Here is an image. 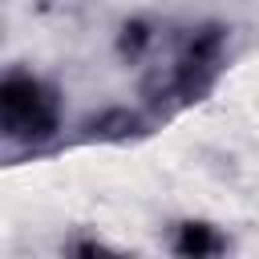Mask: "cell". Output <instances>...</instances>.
Here are the masks:
<instances>
[{"instance_id":"3957f363","label":"cell","mask_w":259,"mask_h":259,"mask_svg":"<svg viewBox=\"0 0 259 259\" xmlns=\"http://www.w3.org/2000/svg\"><path fill=\"white\" fill-rule=\"evenodd\" d=\"M166 247H170V255H178V259H219V255L231 251V235H227L214 219L186 214V219H174V223H170Z\"/></svg>"},{"instance_id":"5b68a950","label":"cell","mask_w":259,"mask_h":259,"mask_svg":"<svg viewBox=\"0 0 259 259\" xmlns=\"http://www.w3.org/2000/svg\"><path fill=\"white\" fill-rule=\"evenodd\" d=\"M154 45H158V24L150 16H142V12L125 16L117 24V32H113V53H117L121 65H142L154 53Z\"/></svg>"},{"instance_id":"277c9868","label":"cell","mask_w":259,"mask_h":259,"mask_svg":"<svg viewBox=\"0 0 259 259\" xmlns=\"http://www.w3.org/2000/svg\"><path fill=\"white\" fill-rule=\"evenodd\" d=\"M227 45H231V24L223 20H198L182 32V45H178V57L194 61V65H206V69H219L223 73V61H227Z\"/></svg>"},{"instance_id":"6da1fadb","label":"cell","mask_w":259,"mask_h":259,"mask_svg":"<svg viewBox=\"0 0 259 259\" xmlns=\"http://www.w3.org/2000/svg\"><path fill=\"white\" fill-rule=\"evenodd\" d=\"M61 134V89L28 65L0 77V138L16 150H45Z\"/></svg>"},{"instance_id":"7a4b0ae2","label":"cell","mask_w":259,"mask_h":259,"mask_svg":"<svg viewBox=\"0 0 259 259\" xmlns=\"http://www.w3.org/2000/svg\"><path fill=\"white\" fill-rule=\"evenodd\" d=\"M154 125H158V117H154L146 105H142V109L105 105V109L81 117L73 142H81V146H130V142H142Z\"/></svg>"},{"instance_id":"8992f818","label":"cell","mask_w":259,"mask_h":259,"mask_svg":"<svg viewBox=\"0 0 259 259\" xmlns=\"http://www.w3.org/2000/svg\"><path fill=\"white\" fill-rule=\"evenodd\" d=\"M65 255H77V259H93V255H113L117 247H109L101 235H89V231H73L65 243H61Z\"/></svg>"}]
</instances>
